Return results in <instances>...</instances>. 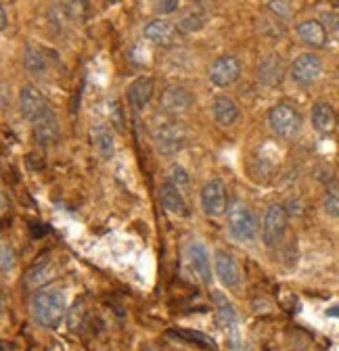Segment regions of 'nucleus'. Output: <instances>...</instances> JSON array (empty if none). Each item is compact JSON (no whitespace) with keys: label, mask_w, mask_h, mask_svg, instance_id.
Masks as SVG:
<instances>
[{"label":"nucleus","mask_w":339,"mask_h":351,"mask_svg":"<svg viewBox=\"0 0 339 351\" xmlns=\"http://www.w3.org/2000/svg\"><path fill=\"white\" fill-rule=\"evenodd\" d=\"M67 314L65 293L57 287H45L32 297V318L42 328H57Z\"/></svg>","instance_id":"1"},{"label":"nucleus","mask_w":339,"mask_h":351,"mask_svg":"<svg viewBox=\"0 0 339 351\" xmlns=\"http://www.w3.org/2000/svg\"><path fill=\"white\" fill-rule=\"evenodd\" d=\"M151 141L161 155H176L187 147L189 132L187 128L176 119H163L161 123H155L151 128Z\"/></svg>","instance_id":"2"},{"label":"nucleus","mask_w":339,"mask_h":351,"mask_svg":"<svg viewBox=\"0 0 339 351\" xmlns=\"http://www.w3.org/2000/svg\"><path fill=\"white\" fill-rule=\"evenodd\" d=\"M229 234L237 241V243H251L258 239L260 232V224L256 213L251 211L249 205H245L243 201H235L229 207Z\"/></svg>","instance_id":"3"},{"label":"nucleus","mask_w":339,"mask_h":351,"mask_svg":"<svg viewBox=\"0 0 339 351\" xmlns=\"http://www.w3.org/2000/svg\"><path fill=\"white\" fill-rule=\"evenodd\" d=\"M268 125L274 132V136L291 141L300 134L302 130V115L289 103H279L268 111Z\"/></svg>","instance_id":"4"},{"label":"nucleus","mask_w":339,"mask_h":351,"mask_svg":"<svg viewBox=\"0 0 339 351\" xmlns=\"http://www.w3.org/2000/svg\"><path fill=\"white\" fill-rule=\"evenodd\" d=\"M287 224H289V215L285 205L272 203L262 219V243L266 247H277L287 232Z\"/></svg>","instance_id":"5"},{"label":"nucleus","mask_w":339,"mask_h":351,"mask_svg":"<svg viewBox=\"0 0 339 351\" xmlns=\"http://www.w3.org/2000/svg\"><path fill=\"white\" fill-rule=\"evenodd\" d=\"M201 209L209 217H220L229 211V191L220 178L205 182L201 189Z\"/></svg>","instance_id":"6"},{"label":"nucleus","mask_w":339,"mask_h":351,"mask_svg":"<svg viewBox=\"0 0 339 351\" xmlns=\"http://www.w3.org/2000/svg\"><path fill=\"white\" fill-rule=\"evenodd\" d=\"M159 107L167 115H183L193 107V95L183 84H165L159 93Z\"/></svg>","instance_id":"7"},{"label":"nucleus","mask_w":339,"mask_h":351,"mask_svg":"<svg viewBox=\"0 0 339 351\" xmlns=\"http://www.w3.org/2000/svg\"><path fill=\"white\" fill-rule=\"evenodd\" d=\"M323 73V61L314 53H304L291 63L289 77L298 86H310L314 84Z\"/></svg>","instance_id":"8"},{"label":"nucleus","mask_w":339,"mask_h":351,"mask_svg":"<svg viewBox=\"0 0 339 351\" xmlns=\"http://www.w3.org/2000/svg\"><path fill=\"white\" fill-rule=\"evenodd\" d=\"M187 263L191 272L195 274V278L201 285H209L211 282V257L207 247L201 241H191L187 247Z\"/></svg>","instance_id":"9"},{"label":"nucleus","mask_w":339,"mask_h":351,"mask_svg":"<svg viewBox=\"0 0 339 351\" xmlns=\"http://www.w3.org/2000/svg\"><path fill=\"white\" fill-rule=\"evenodd\" d=\"M241 75V61L235 55H222L209 67V82L216 88L233 86Z\"/></svg>","instance_id":"10"},{"label":"nucleus","mask_w":339,"mask_h":351,"mask_svg":"<svg viewBox=\"0 0 339 351\" xmlns=\"http://www.w3.org/2000/svg\"><path fill=\"white\" fill-rule=\"evenodd\" d=\"M19 109H21L23 119L34 123L38 117H42L51 109V105L47 103V99L42 97V93L38 90L36 86L25 84V86H21V90H19Z\"/></svg>","instance_id":"11"},{"label":"nucleus","mask_w":339,"mask_h":351,"mask_svg":"<svg viewBox=\"0 0 339 351\" xmlns=\"http://www.w3.org/2000/svg\"><path fill=\"white\" fill-rule=\"evenodd\" d=\"M32 136H34L36 145H40V147H53L59 143L61 130H59V119L53 109H49L45 115L38 117L32 123Z\"/></svg>","instance_id":"12"},{"label":"nucleus","mask_w":339,"mask_h":351,"mask_svg":"<svg viewBox=\"0 0 339 351\" xmlns=\"http://www.w3.org/2000/svg\"><path fill=\"white\" fill-rule=\"evenodd\" d=\"M153 93H155V82H153V77L151 75H141V77H137L128 86V90H126V101H128V105H130V109L135 113H141L151 103Z\"/></svg>","instance_id":"13"},{"label":"nucleus","mask_w":339,"mask_h":351,"mask_svg":"<svg viewBox=\"0 0 339 351\" xmlns=\"http://www.w3.org/2000/svg\"><path fill=\"white\" fill-rule=\"evenodd\" d=\"M214 270L218 280L226 287V289H239L241 287V268L237 259L226 253V251H216L214 255Z\"/></svg>","instance_id":"14"},{"label":"nucleus","mask_w":339,"mask_h":351,"mask_svg":"<svg viewBox=\"0 0 339 351\" xmlns=\"http://www.w3.org/2000/svg\"><path fill=\"white\" fill-rule=\"evenodd\" d=\"M143 36L151 44H157V47H172V44L176 42L178 29H176V23H170L161 17H155L145 25Z\"/></svg>","instance_id":"15"},{"label":"nucleus","mask_w":339,"mask_h":351,"mask_svg":"<svg viewBox=\"0 0 339 351\" xmlns=\"http://www.w3.org/2000/svg\"><path fill=\"white\" fill-rule=\"evenodd\" d=\"M159 201L163 205V209H167L174 215H189V203L185 197V191H180L176 184H172L170 180H165L159 189Z\"/></svg>","instance_id":"16"},{"label":"nucleus","mask_w":339,"mask_h":351,"mask_svg":"<svg viewBox=\"0 0 339 351\" xmlns=\"http://www.w3.org/2000/svg\"><path fill=\"white\" fill-rule=\"evenodd\" d=\"M209 19H211L209 9H205L203 5H193V7H189V9L183 13V17L178 19L176 29H178V34L189 36V34L201 32V29L207 25Z\"/></svg>","instance_id":"17"},{"label":"nucleus","mask_w":339,"mask_h":351,"mask_svg":"<svg viewBox=\"0 0 339 351\" xmlns=\"http://www.w3.org/2000/svg\"><path fill=\"white\" fill-rule=\"evenodd\" d=\"M295 32H298V38L310 49H323L329 38V32L320 19H306L295 27Z\"/></svg>","instance_id":"18"},{"label":"nucleus","mask_w":339,"mask_h":351,"mask_svg":"<svg viewBox=\"0 0 339 351\" xmlns=\"http://www.w3.org/2000/svg\"><path fill=\"white\" fill-rule=\"evenodd\" d=\"M283 75H285V67H283V59L279 55H268L258 63L256 77L262 86L272 88L283 82Z\"/></svg>","instance_id":"19"},{"label":"nucleus","mask_w":339,"mask_h":351,"mask_svg":"<svg viewBox=\"0 0 339 351\" xmlns=\"http://www.w3.org/2000/svg\"><path fill=\"white\" fill-rule=\"evenodd\" d=\"M211 303H214V310H216V320L224 330H237V310L233 301H229L226 295H222L220 291H211Z\"/></svg>","instance_id":"20"},{"label":"nucleus","mask_w":339,"mask_h":351,"mask_svg":"<svg viewBox=\"0 0 339 351\" xmlns=\"http://www.w3.org/2000/svg\"><path fill=\"white\" fill-rule=\"evenodd\" d=\"M211 113H214V119L224 128L235 125L239 121V117H241L239 105L235 103V99H231L226 95H220V97L214 99V103H211Z\"/></svg>","instance_id":"21"},{"label":"nucleus","mask_w":339,"mask_h":351,"mask_svg":"<svg viewBox=\"0 0 339 351\" xmlns=\"http://www.w3.org/2000/svg\"><path fill=\"white\" fill-rule=\"evenodd\" d=\"M310 117H312V128L318 132V134H323V136H329L331 132L335 130V125H337V113L325 101H318V103L312 105Z\"/></svg>","instance_id":"22"},{"label":"nucleus","mask_w":339,"mask_h":351,"mask_svg":"<svg viewBox=\"0 0 339 351\" xmlns=\"http://www.w3.org/2000/svg\"><path fill=\"white\" fill-rule=\"evenodd\" d=\"M91 141H93V149L95 153L103 159V161H109L115 153V141H113V132L109 125H95L91 130Z\"/></svg>","instance_id":"23"},{"label":"nucleus","mask_w":339,"mask_h":351,"mask_svg":"<svg viewBox=\"0 0 339 351\" xmlns=\"http://www.w3.org/2000/svg\"><path fill=\"white\" fill-rule=\"evenodd\" d=\"M23 67L30 71V73H45L49 69V59H47V53L42 51L40 47H36L34 42L25 44L23 47Z\"/></svg>","instance_id":"24"},{"label":"nucleus","mask_w":339,"mask_h":351,"mask_svg":"<svg viewBox=\"0 0 339 351\" xmlns=\"http://www.w3.org/2000/svg\"><path fill=\"white\" fill-rule=\"evenodd\" d=\"M55 276H57V270H55V266H53V261H42V263H38V266H34V268L27 272L25 282H27L30 289L40 291V289H45Z\"/></svg>","instance_id":"25"},{"label":"nucleus","mask_w":339,"mask_h":351,"mask_svg":"<svg viewBox=\"0 0 339 351\" xmlns=\"http://www.w3.org/2000/svg\"><path fill=\"white\" fill-rule=\"evenodd\" d=\"M0 270H3V276H9L15 270V263H17V253L13 249V245L9 241H3L0 245Z\"/></svg>","instance_id":"26"},{"label":"nucleus","mask_w":339,"mask_h":351,"mask_svg":"<svg viewBox=\"0 0 339 351\" xmlns=\"http://www.w3.org/2000/svg\"><path fill=\"white\" fill-rule=\"evenodd\" d=\"M323 207L331 217H339V182H331L325 191Z\"/></svg>","instance_id":"27"},{"label":"nucleus","mask_w":339,"mask_h":351,"mask_svg":"<svg viewBox=\"0 0 339 351\" xmlns=\"http://www.w3.org/2000/svg\"><path fill=\"white\" fill-rule=\"evenodd\" d=\"M61 5L69 13L71 21H82L84 17H86V9H89L86 0H63Z\"/></svg>","instance_id":"28"},{"label":"nucleus","mask_w":339,"mask_h":351,"mask_svg":"<svg viewBox=\"0 0 339 351\" xmlns=\"http://www.w3.org/2000/svg\"><path fill=\"white\" fill-rule=\"evenodd\" d=\"M268 11H270L279 21L291 19V7H289L287 0H268Z\"/></svg>","instance_id":"29"},{"label":"nucleus","mask_w":339,"mask_h":351,"mask_svg":"<svg viewBox=\"0 0 339 351\" xmlns=\"http://www.w3.org/2000/svg\"><path fill=\"white\" fill-rule=\"evenodd\" d=\"M167 180L172 182V184H176L180 191H185L187 186H189V173L180 167V165H172L170 167V176H167Z\"/></svg>","instance_id":"30"},{"label":"nucleus","mask_w":339,"mask_h":351,"mask_svg":"<svg viewBox=\"0 0 339 351\" xmlns=\"http://www.w3.org/2000/svg\"><path fill=\"white\" fill-rule=\"evenodd\" d=\"M320 21H323V25L327 27L329 34H333L335 38H339V13H335V11H323Z\"/></svg>","instance_id":"31"},{"label":"nucleus","mask_w":339,"mask_h":351,"mask_svg":"<svg viewBox=\"0 0 339 351\" xmlns=\"http://www.w3.org/2000/svg\"><path fill=\"white\" fill-rule=\"evenodd\" d=\"M109 117H111V125L121 132L124 130V113H121V107L115 99L109 101Z\"/></svg>","instance_id":"32"},{"label":"nucleus","mask_w":339,"mask_h":351,"mask_svg":"<svg viewBox=\"0 0 339 351\" xmlns=\"http://www.w3.org/2000/svg\"><path fill=\"white\" fill-rule=\"evenodd\" d=\"M180 5V0H161V3L157 5V13L159 15H170L174 13Z\"/></svg>","instance_id":"33"},{"label":"nucleus","mask_w":339,"mask_h":351,"mask_svg":"<svg viewBox=\"0 0 339 351\" xmlns=\"http://www.w3.org/2000/svg\"><path fill=\"white\" fill-rule=\"evenodd\" d=\"M0 23H3V25H0V29H7L9 27V15H7V9L3 7V9H0Z\"/></svg>","instance_id":"34"},{"label":"nucleus","mask_w":339,"mask_h":351,"mask_svg":"<svg viewBox=\"0 0 339 351\" xmlns=\"http://www.w3.org/2000/svg\"><path fill=\"white\" fill-rule=\"evenodd\" d=\"M329 316H339V307H331V310H329Z\"/></svg>","instance_id":"35"}]
</instances>
